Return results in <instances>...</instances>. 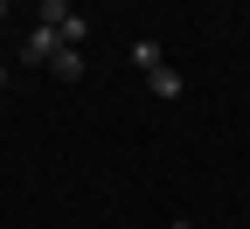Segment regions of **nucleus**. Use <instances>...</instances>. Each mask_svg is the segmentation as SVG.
<instances>
[{
  "label": "nucleus",
  "instance_id": "obj_7",
  "mask_svg": "<svg viewBox=\"0 0 250 229\" xmlns=\"http://www.w3.org/2000/svg\"><path fill=\"white\" fill-rule=\"evenodd\" d=\"M0 21H7V0H0Z\"/></svg>",
  "mask_w": 250,
  "mask_h": 229
},
{
  "label": "nucleus",
  "instance_id": "obj_1",
  "mask_svg": "<svg viewBox=\"0 0 250 229\" xmlns=\"http://www.w3.org/2000/svg\"><path fill=\"white\" fill-rule=\"evenodd\" d=\"M62 49H70V42H62V28H42V21H35V35L21 42V62H56Z\"/></svg>",
  "mask_w": 250,
  "mask_h": 229
},
{
  "label": "nucleus",
  "instance_id": "obj_2",
  "mask_svg": "<svg viewBox=\"0 0 250 229\" xmlns=\"http://www.w3.org/2000/svg\"><path fill=\"white\" fill-rule=\"evenodd\" d=\"M49 70H56V77H62V83H77V77H83V49H62V56H56V62H49Z\"/></svg>",
  "mask_w": 250,
  "mask_h": 229
},
{
  "label": "nucleus",
  "instance_id": "obj_3",
  "mask_svg": "<svg viewBox=\"0 0 250 229\" xmlns=\"http://www.w3.org/2000/svg\"><path fill=\"white\" fill-rule=\"evenodd\" d=\"M132 62L153 77V70H160V42H153V35H146V42H132Z\"/></svg>",
  "mask_w": 250,
  "mask_h": 229
},
{
  "label": "nucleus",
  "instance_id": "obj_6",
  "mask_svg": "<svg viewBox=\"0 0 250 229\" xmlns=\"http://www.w3.org/2000/svg\"><path fill=\"white\" fill-rule=\"evenodd\" d=\"M70 21V0H42V28H62Z\"/></svg>",
  "mask_w": 250,
  "mask_h": 229
},
{
  "label": "nucleus",
  "instance_id": "obj_4",
  "mask_svg": "<svg viewBox=\"0 0 250 229\" xmlns=\"http://www.w3.org/2000/svg\"><path fill=\"white\" fill-rule=\"evenodd\" d=\"M153 97H181V70L160 62V70H153Z\"/></svg>",
  "mask_w": 250,
  "mask_h": 229
},
{
  "label": "nucleus",
  "instance_id": "obj_5",
  "mask_svg": "<svg viewBox=\"0 0 250 229\" xmlns=\"http://www.w3.org/2000/svg\"><path fill=\"white\" fill-rule=\"evenodd\" d=\"M83 35H90V21H83V14H70V21H62V42H70V49H83Z\"/></svg>",
  "mask_w": 250,
  "mask_h": 229
},
{
  "label": "nucleus",
  "instance_id": "obj_8",
  "mask_svg": "<svg viewBox=\"0 0 250 229\" xmlns=\"http://www.w3.org/2000/svg\"><path fill=\"white\" fill-rule=\"evenodd\" d=\"M0 83H7V70H0Z\"/></svg>",
  "mask_w": 250,
  "mask_h": 229
}]
</instances>
